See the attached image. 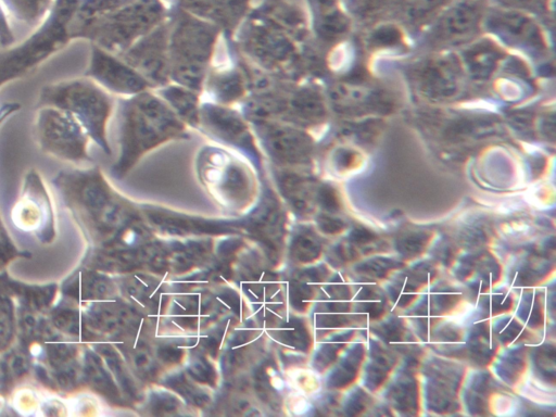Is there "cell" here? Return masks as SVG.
I'll return each instance as SVG.
<instances>
[{
	"label": "cell",
	"instance_id": "obj_1",
	"mask_svg": "<svg viewBox=\"0 0 556 417\" xmlns=\"http://www.w3.org/2000/svg\"><path fill=\"white\" fill-rule=\"evenodd\" d=\"M167 12L162 0H114L78 28L71 41L88 40L115 54L160 25Z\"/></svg>",
	"mask_w": 556,
	"mask_h": 417
},
{
	"label": "cell",
	"instance_id": "obj_2",
	"mask_svg": "<svg viewBox=\"0 0 556 417\" xmlns=\"http://www.w3.org/2000/svg\"><path fill=\"white\" fill-rule=\"evenodd\" d=\"M39 106H53L70 114L90 140L110 153L106 124L112 101L104 89L92 79L70 78L42 86L36 102V108Z\"/></svg>",
	"mask_w": 556,
	"mask_h": 417
},
{
	"label": "cell",
	"instance_id": "obj_3",
	"mask_svg": "<svg viewBox=\"0 0 556 417\" xmlns=\"http://www.w3.org/2000/svg\"><path fill=\"white\" fill-rule=\"evenodd\" d=\"M180 131L181 126L173 115L153 98L132 100L125 106L119 165H126L139 150L151 148Z\"/></svg>",
	"mask_w": 556,
	"mask_h": 417
},
{
	"label": "cell",
	"instance_id": "obj_4",
	"mask_svg": "<svg viewBox=\"0 0 556 417\" xmlns=\"http://www.w3.org/2000/svg\"><path fill=\"white\" fill-rule=\"evenodd\" d=\"M34 134L42 153L55 159L80 163L89 160V137L70 114L53 106L36 108Z\"/></svg>",
	"mask_w": 556,
	"mask_h": 417
},
{
	"label": "cell",
	"instance_id": "obj_5",
	"mask_svg": "<svg viewBox=\"0 0 556 417\" xmlns=\"http://www.w3.org/2000/svg\"><path fill=\"white\" fill-rule=\"evenodd\" d=\"M66 45L58 33L39 25L27 39L0 52V88L29 74Z\"/></svg>",
	"mask_w": 556,
	"mask_h": 417
},
{
	"label": "cell",
	"instance_id": "obj_6",
	"mask_svg": "<svg viewBox=\"0 0 556 417\" xmlns=\"http://www.w3.org/2000/svg\"><path fill=\"white\" fill-rule=\"evenodd\" d=\"M16 227L42 238L52 235L53 210L49 192L39 173L31 168L25 175L21 194L12 210Z\"/></svg>",
	"mask_w": 556,
	"mask_h": 417
},
{
	"label": "cell",
	"instance_id": "obj_7",
	"mask_svg": "<svg viewBox=\"0 0 556 417\" xmlns=\"http://www.w3.org/2000/svg\"><path fill=\"white\" fill-rule=\"evenodd\" d=\"M85 76L103 89L116 93L139 90V77L136 72L118 60L114 53L91 45L90 60Z\"/></svg>",
	"mask_w": 556,
	"mask_h": 417
},
{
	"label": "cell",
	"instance_id": "obj_8",
	"mask_svg": "<svg viewBox=\"0 0 556 417\" xmlns=\"http://www.w3.org/2000/svg\"><path fill=\"white\" fill-rule=\"evenodd\" d=\"M197 17L226 28L236 27L250 11L251 0H170Z\"/></svg>",
	"mask_w": 556,
	"mask_h": 417
},
{
	"label": "cell",
	"instance_id": "obj_9",
	"mask_svg": "<svg viewBox=\"0 0 556 417\" xmlns=\"http://www.w3.org/2000/svg\"><path fill=\"white\" fill-rule=\"evenodd\" d=\"M33 367L30 351L21 343L1 352L0 391L8 392L16 382L26 377Z\"/></svg>",
	"mask_w": 556,
	"mask_h": 417
},
{
	"label": "cell",
	"instance_id": "obj_10",
	"mask_svg": "<svg viewBox=\"0 0 556 417\" xmlns=\"http://www.w3.org/2000/svg\"><path fill=\"white\" fill-rule=\"evenodd\" d=\"M10 278L0 274V353L11 346L16 336V305Z\"/></svg>",
	"mask_w": 556,
	"mask_h": 417
},
{
	"label": "cell",
	"instance_id": "obj_11",
	"mask_svg": "<svg viewBox=\"0 0 556 417\" xmlns=\"http://www.w3.org/2000/svg\"><path fill=\"white\" fill-rule=\"evenodd\" d=\"M8 14L29 26L40 24L48 15L53 0H1Z\"/></svg>",
	"mask_w": 556,
	"mask_h": 417
},
{
	"label": "cell",
	"instance_id": "obj_12",
	"mask_svg": "<svg viewBox=\"0 0 556 417\" xmlns=\"http://www.w3.org/2000/svg\"><path fill=\"white\" fill-rule=\"evenodd\" d=\"M49 313L50 324L55 331L70 338L81 336V317L74 305L60 304Z\"/></svg>",
	"mask_w": 556,
	"mask_h": 417
},
{
	"label": "cell",
	"instance_id": "obj_13",
	"mask_svg": "<svg viewBox=\"0 0 556 417\" xmlns=\"http://www.w3.org/2000/svg\"><path fill=\"white\" fill-rule=\"evenodd\" d=\"M20 109L21 104L17 102L3 103L0 106V127L8 118L16 114ZM18 255H21V253L11 241L0 219V266L7 264Z\"/></svg>",
	"mask_w": 556,
	"mask_h": 417
},
{
	"label": "cell",
	"instance_id": "obj_14",
	"mask_svg": "<svg viewBox=\"0 0 556 417\" xmlns=\"http://www.w3.org/2000/svg\"><path fill=\"white\" fill-rule=\"evenodd\" d=\"M14 42L15 37L9 22V14L0 0V45L5 49L13 46Z\"/></svg>",
	"mask_w": 556,
	"mask_h": 417
},
{
	"label": "cell",
	"instance_id": "obj_15",
	"mask_svg": "<svg viewBox=\"0 0 556 417\" xmlns=\"http://www.w3.org/2000/svg\"><path fill=\"white\" fill-rule=\"evenodd\" d=\"M122 240L126 244H132L137 240V233L134 229L129 228L122 236Z\"/></svg>",
	"mask_w": 556,
	"mask_h": 417
},
{
	"label": "cell",
	"instance_id": "obj_16",
	"mask_svg": "<svg viewBox=\"0 0 556 417\" xmlns=\"http://www.w3.org/2000/svg\"><path fill=\"white\" fill-rule=\"evenodd\" d=\"M270 380H271V383H273V387L276 389V390H280L283 388V380L276 374H270Z\"/></svg>",
	"mask_w": 556,
	"mask_h": 417
}]
</instances>
